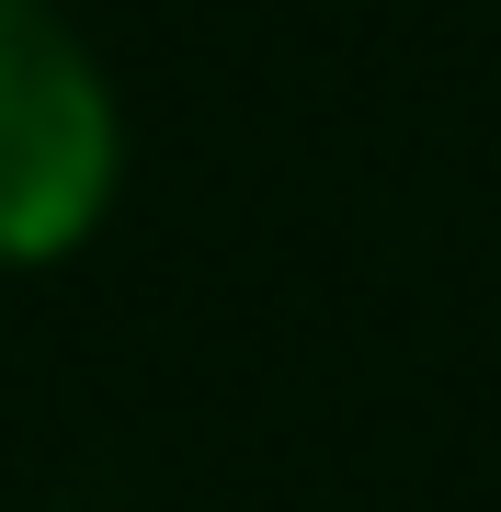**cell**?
<instances>
[{"label":"cell","instance_id":"obj_1","mask_svg":"<svg viewBox=\"0 0 501 512\" xmlns=\"http://www.w3.org/2000/svg\"><path fill=\"white\" fill-rule=\"evenodd\" d=\"M126 194V103L57 0H0V274L80 262Z\"/></svg>","mask_w":501,"mask_h":512}]
</instances>
